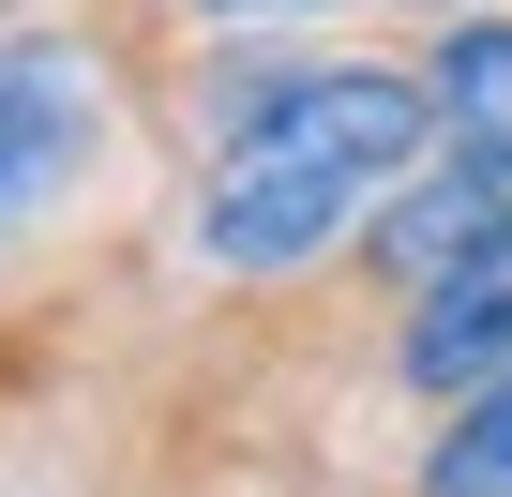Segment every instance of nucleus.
Masks as SVG:
<instances>
[{
  "label": "nucleus",
  "instance_id": "nucleus-1",
  "mask_svg": "<svg viewBox=\"0 0 512 497\" xmlns=\"http://www.w3.org/2000/svg\"><path fill=\"white\" fill-rule=\"evenodd\" d=\"M181 121H196L181 257L211 287H302L317 257H362L377 196L437 151L422 61H196Z\"/></svg>",
  "mask_w": 512,
  "mask_h": 497
},
{
  "label": "nucleus",
  "instance_id": "nucleus-2",
  "mask_svg": "<svg viewBox=\"0 0 512 497\" xmlns=\"http://www.w3.org/2000/svg\"><path fill=\"white\" fill-rule=\"evenodd\" d=\"M121 151V46L106 31H31L0 46V257L46 241Z\"/></svg>",
  "mask_w": 512,
  "mask_h": 497
},
{
  "label": "nucleus",
  "instance_id": "nucleus-3",
  "mask_svg": "<svg viewBox=\"0 0 512 497\" xmlns=\"http://www.w3.org/2000/svg\"><path fill=\"white\" fill-rule=\"evenodd\" d=\"M377 377H392L407 407H467V392H497V377H512V211L467 241L452 272H422V287L392 302Z\"/></svg>",
  "mask_w": 512,
  "mask_h": 497
},
{
  "label": "nucleus",
  "instance_id": "nucleus-4",
  "mask_svg": "<svg viewBox=\"0 0 512 497\" xmlns=\"http://www.w3.org/2000/svg\"><path fill=\"white\" fill-rule=\"evenodd\" d=\"M422 91H437V151L512 166V16H497V0H482V16H452V31L422 46Z\"/></svg>",
  "mask_w": 512,
  "mask_h": 497
},
{
  "label": "nucleus",
  "instance_id": "nucleus-5",
  "mask_svg": "<svg viewBox=\"0 0 512 497\" xmlns=\"http://www.w3.org/2000/svg\"><path fill=\"white\" fill-rule=\"evenodd\" d=\"M407 482H422V497H512V377L467 392V407H437V437H422Z\"/></svg>",
  "mask_w": 512,
  "mask_h": 497
},
{
  "label": "nucleus",
  "instance_id": "nucleus-6",
  "mask_svg": "<svg viewBox=\"0 0 512 497\" xmlns=\"http://www.w3.org/2000/svg\"><path fill=\"white\" fill-rule=\"evenodd\" d=\"M181 31H241V16H302V0H166Z\"/></svg>",
  "mask_w": 512,
  "mask_h": 497
},
{
  "label": "nucleus",
  "instance_id": "nucleus-7",
  "mask_svg": "<svg viewBox=\"0 0 512 497\" xmlns=\"http://www.w3.org/2000/svg\"><path fill=\"white\" fill-rule=\"evenodd\" d=\"M422 16H482V0H422Z\"/></svg>",
  "mask_w": 512,
  "mask_h": 497
},
{
  "label": "nucleus",
  "instance_id": "nucleus-8",
  "mask_svg": "<svg viewBox=\"0 0 512 497\" xmlns=\"http://www.w3.org/2000/svg\"><path fill=\"white\" fill-rule=\"evenodd\" d=\"M0 16H16V0H0Z\"/></svg>",
  "mask_w": 512,
  "mask_h": 497
}]
</instances>
